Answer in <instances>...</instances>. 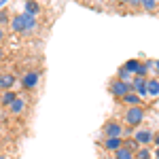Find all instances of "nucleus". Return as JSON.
<instances>
[{
  "label": "nucleus",
  "instance_id": "obj_8",
  "mask_svg": "<svg viewBox=\"0 0 159 159\" xmlns=\"http://www.w3.org/2000/svg\"><path fill=\"white\" fill-rule=\"evenodd\" d=\"M132 91L138 93L140 98L144 100V98H147V79H142V76H134V79H132Z\"/></svg>",
  "mask_w": 159,
  "mask_h": 159
},
{
  "label": "nucleus",
  "instance_id": "obj_33",
  "mask_svg": "<svg viewBox=\"0 0 159 159\" xmlns=\"http://www.w3.org/2000/svg\"><path fill=\"white\" fill-rule=\"evenodd\" d=\"M0 148H2V142H0Z\"/></svg>",
  "mask_w": 159,
  "mask_h": 159
},
{
  "label": "nucleus",
  "instance_id": "obj_6",
  "mask_svg": "<svg viewBox=\"0 0 159 159\" xmlns=\"http://www.w3.org/2000/svg\"><path fill=\"white\" fill-rule=\"evenodd\" d=\"M19 83V76L13 72H0V91H11Z\"/></svg>",
  "mask_w": 159,
  "mask_h": 159
},
{
  "label": "nucleus",
  "instance_id": "obj_5",
  "mask_svg": "<svg viewBox=\"0 0 159 159\" xmlns=\"http://www.w3.org/2000/svg\"><path fill=\"white\" fill-rule=\"evenodd\" d=\"M108 91H110L112 98L121 100V98H125V96L132 91V83H123V81H119V79H112L110 85H108Z\"/></svg>",
  "mask_w": 159,
  "mask_h": 159
},
{
  "label": "nucleus",
  "instance_id": "obj_15",
  "mask_svg": "<svg viewBox=\"0 0 159 159\" xmlns=\"http://www.w3.org/2000/svg\"><path fill=\"white\" fill-rule=\"evenodd\" d=\"M115 159H134V151L121 147L119 151H115Z\"/></svg>",
  "mask_w": 159,
  "mask_h": 159
},
{
  "label": "nucleus",
  "instance_id": "obj_12",
  "mask_svg": "<svg viewBox=\"0 0 159 159\" xmlns=\"http://www.w3.org/2000/svg\"><path fill=\"white\" fill-rule=\"evenodd\" d=\"M121 102L129 108V106H142V98L138 96V93H134V91H129L125 98H121Z\"/></svg>",
  "mask_w": 159,
  "mask_h": 159
},
{
  "label": "nucleus",
  "instance_id": "obj_16",
  "mask_svg": "<svg viewBox=\"0 0 159 159\" xmlns=\"http://www.w3.org/2000/svg\"><path fill=\"white\" fill-rule=\"evenodd\" d=\"M138 66H140V60H127L125 64H123V68H125L127 72L132 74V76L136 74V70H138Z\"/></svg>",
  "mask_w": 159,
  "mask_h": 159
},
{
  "label": "nucleus",
  "instance_id": "obj_13",
  "mask_svg": "<svg viewBox=\"0 0 159 159\" xmlns=\"http://www.w3.org/2000/svg\"><path fill=\"white\" fill-rule=\"evenodd\" d=\"M147 96H151V98L159 96V79H157V76L147 79Z\"/></svg>",
  "mask_w": 159,
  "mask_h": 159
},
{
  "label": "nucleus",
  "instance_id": "obj_23",
  "mask_svg": "<svg viewBox=\"0 0 159 159\" xmlns=\"http://www.w3.org/2000/svg\"><path fill=\"white\" fill-rule=\"evenodd\" d=\"M117 2H119L121 7H127V4H129V0H117Z\"/></svg>",
  "mask_w": 159,
  "mask_h": 159
},
{
  "label": "nucleus",
  "instance_id": "obj_35",
  "mask_svg": "<svg viewBox=\"0 0 159 159\" xmlns=\"http://www.w3.org/2000/svg\"><path fill=\"white\" fill-rule=\"evenodd\" d=\"M112 159H115V157H112Z\"/></svg>",
  "mask_w": 159,
  "mask_h": 159
},
{
  "label": "nucleus",
  "instance_id": "obj_21",
  "mask_svg": "<svg viewBox=\"0 0 159 159\" xmlns=\"http://www.w3.org/2000/svg\"><path fill=\"white\" fill-rule=\"evenodd\" d=\"M127 7H132V9H140V7H142V0H129Z\"/></svg>",
  "mask_w": 159,
  "mask_h": 159
},
{
  "label": "nucleus",
  "instance_id": "obj_10",
  "mask_svg": "<svg viewBox=\"0 0 159 159\" xmlns=\"http://www.w3.org/2000/svg\"><path fill=\"white\" fill-rule=\"evenodd\" d=\"M17 91L15 89H11V91H0V108H9L13 102L17 100Z\"/></svg>",
  "mask_w": 159,
  "mask_h": 159
},
{
  "label": "nucleus",
  "instance_id": "obj_24",
  "mask_svg": "<svg viewBox=\"0 0 159 159\" xmlns=\"http://www.w3.org/2000/svg\"><path fill=\"white\" fill-rule=\"evenodd\" d=\"M153 144H157V148H159V134H155V140H153Z\"/></svg>",
  "mask_w": 159,
  "mask_h": 159
},
{
  "label": "nucleus",
  "instance_id": "obj_30",
  "mask_svg": "<svg viewBox=\"0 0 159 159\" xmlns=\"http://www.w3.org/2000/svg\"><path fill=\"white\" fill-rule=\"evenodd\" d=\"M155 155H157V159H159V148H157V151H155Z\"/></svg>",
  "mask_w": 159,
  "mask_h": 159
},
{
  "label": "nucleus",
  "instance_id": "obj_28",
  "mask_svg": "<svg viewBox=\"0 0 159 159\" xmlns=\"http://www.w3.org/2000/svg\"><path fill=\"white\" fill-rule=\"evenodd\" d=\"M7 2H9V0H0V9H2V7H4Z\"/></svg>",
  "mask_w": 159,
  "mask_h": 159
},
{
  "label": "nucleus",
  "instance_id": "obj_20",
  "mask_svg": "<svg viewBox=\"0 0 159 159\" xmlns=\"http://www.w3.org/2000/svg\"><path fill=\"white\" fill-rule=\"evenodd\" d=\"M11 11H7V9H0V28L2 25H7L9 21H11V15H9Z\"/></svg>",
  "mask_w": 159,
  "mask_h": 159
},
{
  "label": "nucleus",
  "instance_id": "obj_31",
  "mask_svg": "<svg viewBox=\"0 0 159 159\" xmlns=\"http://www.w3.org/2000/svg\"><path fill=\"white\" fill-rule=\"evenodd\" d=\"M0 134H2V121H0Z\"/></svg>",
  "mask_w": 159,
  "mask_h": 159
},
{
  "label": "nucleus",
  "instance_id": "obj_22",
  "mask_svg": "<svg viewBox=\"0 0 159 159\" xmlns=\"http://www.w3.org/2000/svg\"><path fill=\"white\" fill-rule=\"evenodd\" d=\"M4 36H7V34H4V30L0 28V45H2V40H4Z\"/></svg>",
  "mask_w": 159,
  "mask_h": 159
},
{
  "label": "nucleus",
  "instance_id": "obj_26",
  "mask_svg": "<svg viewBox=\"0 0 159 159\" xmlns=\"http://www.w3.org/2000/svg\"><path fill=\"white\" fill-rule=\"evenodd\" d=\"M155 70H157V79H159V60L155 61Z\"/></svg>",
  "mask_w": 159,
  "mask_h": 159
},
{
  "label": "nucleus",
  "instance_id": "obj_3",
  "mask_svg": "<svg viewBox=\"0 0 159 159\" xmlns=\"http://www.w3.org/2000/svg\"><path fill=\"white\" fill-rule=\"evenodd\" d=\"M132 138H134L140 147H148V144H153V140H155V132H153L151 127H136L134 132H132Z\"/></svg>",
  "mask_w": 159,
  "mask_h": 159
},
{
  "label": "nucleus",
  "instance_id": "obj_11",
  "mask_svg": "<svg viewBox=\"0 0 159 159\" xmlns=\"http://www.w3.org/2000/svg\"><path fill=\"white\" fill-rule=\"evenodd\" d=\"M102 147H104V151L115 153V151H119V148L123 147V138H104Z\"/></svg>",
  "mask_w": 159,
  "mask_h": 159
},
{
  "label": "nucleus",
  "instance_id": "obj_17",
  "mask_svg": "<svg viewBox=\"0 0 159 159\" xmlns=\"http://www.w3.org/2000/svg\"><path fill=\"white\" fill-rule=\"evenodd\" d=\"M140 9H144L147 13H155L159 9V4H157V0H142V7Z\"/></svg>",
  "mask_w": 159,
  "mask_h": 159
},
{
  "label": "nucleus",
  "instance_id": "obj_32",
  "mask_svg": "<svg viewBox=\"0 0 159 159\" xmlns=\"http://www.w3.org/2000/svg\"><path fill=\"white\" fill-rule=\"evenodd\" d=\"M24 2H32V0H24Z\"/></svg>",
  "mask_w": 159,
  "mask_h": 159
},
{
  "label": "nucleus",
  "instance_id": "obj_25",
  "mask_svg": "<svg viewBox=\"0 0 159 159\" xmlns=\"http://www.w3.org/2000/svg\"><path fill=\"white\" fill-rule=\"evenodd\" d=\"M4 60V49H2V47H0V61Z\"/></svg>",
  "mask_w": 159,
  "mask_h": 159
},
{
  "label": "nucleus",
  "instance_id": "obj_1",
  "mask_svg": "<svg viewBox=\"0 0 159 159\" xmlns=\"http://www.w3.org/2000/svg\"><path fill=\"white\" fill-rule=\"evenodd\" d=\"M144 117H147V110L144 106H129V108H125L123 112V123L127 125V127H140L142 121H144Z\"/></svg>",
  "mask_w": 159,
  "mask_h": 159
},
{
  "label": "nucleus",
  "instance_id": "obj_9",
  "mask_svg": "<svg viewBox=\"0 0 159 159\" xmlns=\"http://www.w3.org/2000/svg\"><path fill=\"white\" fill-rule=\"evenodd\" d=\"M25 106H28V100H25L24 96H17V100H15V102H13V104H11L7 110H9V115L17 117V115H24Z\"/></svg>",
  "mask_w": 159,
  "mask_h": 159
},
{
  "label": "nucleus",
  "instance_id": "obj_4",
  "mask_svg": "<svg viewBox=\"0 0 159 159\" xmlns=\"http://www.w3.org/2000/svg\"><path fill=\"white\" fill-rule=\"evenodd\" d=\"M102 134H104V138H123V136H125V127H123V123L110 119V121L104 123Z\"/></svg>",
  "mask_w": 159,
  "mask_h": 159
},
{
  "label": "nucleus",
  "instance_id": "obj_19",
  "mask_svg": "<svg viewBox=\"0 0 159 159\" xmlns=\"http://www.w3.org/2000/svg\"><path fill=\"white\" fill-rule=\"evenodd\" d=\"M117 79H119V81H123V83H132V79H134V76H132V74H129L121 66V68H119V72H117Z\"/></svg>",
  "mask_w": 159,
  "mask_h": 159
},
{
  "label": "nucleus",
  "instance_id": "obj_29",
  "mask_svg": "<svg viewBox=\"0 0 159 159\" xmlns=\"http://www.w3.org/2000/svg\"><path fill=\"white\" fill-rule=\"evenodd\" d=\"M2 115H4V110H2V108H0V121H2Z\"/></svg>",
  "mask_w": 159,
  "mask_h": 159
},
{
  "label": "nucleus",
  "instance_id": "obj_2",
  "mask_svg": "<svg viewBox=\"0 0 159 159\" xmlns=\"http://www.w3.org/2000/svg\"><path fill=\"white\" fill-rule=\"evenodd\" d=\"M38 83H40V72H38V70H25V72L19 76V85L24 87V91L36 89Z\"/></svg>",
  "mask_w": 159,
  "mask_h": 159
},
{
  "label": "nucleus",
  "instance_id": "obj_7",
  "mask_svg": "<svg viewBox=\"0 0 159 159\" xmlns=\"http://www.w3.org/2000/svg\"><path fill=\"white\" fill-rule=\"evenodd\" d=\"M25 13H17V15H13L9 25H11V32L15 34H25Z\"/></svg>",
  "mask_w": 159,
  "mask_h": 159
},
{
  "label": "nucleus",
  "instance_id": "obj_18",
  "mask_svg": "<svg viewBox=\"0 0 159 159\" xmlns=\"http://www.w3.org/2000/svg\"><path fill=\"white\" fill-rule=\"evenodd\" d=\"M134 159H151V148L148 147H140L134 153Z\"/></svg>",
  "mask_w": 159,
  "mask_h": 159
},
{
  "label": "nucleus",
  "instance_id": "obj_27",
  "mask_svg": "<svg viewBox=\"0 0 159 159\" xmlns=\"http://www.w3.org/2000/svg\"><path fill=\"white\" fill-rule=\"evenodd\" d=\"M0 159H11V157H9L7 153H0Z\"/></svg>",
  "mask_w": 159,
  "mask_h": 159
},
{
  "label": "nucleus",
  "instance_id": "obj_14",
  "mask_svg": "<svg viewBox=\"0 0 159 159\" xmlns=\"http://www.w3.org/2000/svg\"><path fill=\"white\" fill-rule=\"evenodd\" d=\"M24 13H25V15H32V17H36L38 13H40V4H38L36 0H32V2H25Z\"/></svg>",
  "mask_w": 159,
  "mask_h": 159
},
{
  "label": "nucleus",
  "instance_id": "obj_34",
  "mask_svg": "<svg viewBox=\"0 0 159 159\" xmlns=\"http://www.w3.org/2000/svg\"><path fill=\"white\" fill-rule=\"evenodd\" d=\"M157 4H159V0H157Z\"/></svg>",
  "mask_w": 159,
  "mask_h": 159
}]
</instances>
